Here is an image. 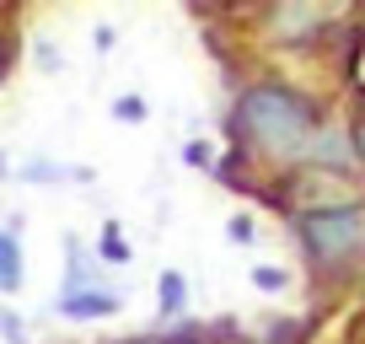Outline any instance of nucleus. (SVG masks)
Here are the masks:
<instances>
[{"label": "nucleus", "mask_w": 365, "mask_h": 344, "mask_svg": "<svg viewBox=\"0 0 365 344\" xmlns=\"http://www.w3.org/2000/svg\"><path fill=\"white\" fill-rule=\"evenodd\" d=\"M252 231H258V226H252V216H231L226 221V237L231 242H252Z\"/></svg>", "instance_id": "obj_12"}, {"label": "nucleus", "mask_w": 365, "mask_h": 344, "mask_svg": "<svg viewBox=\"0 0 365 344\" xmlns=\"http://www.w3.org/2000/svg\"><path fill=\"white\" fill-rule=\"evenodd\" d=\"M349 151H354V156L365 161V108L354 113V124H349Z\"/></svg>", "instance_id": "obj_14"}, {"label": "nucleus", "mask_w": 365, "mask_h": 344, "mask_svg": "<svg viewBox=\"0 0 365 344\" xmlns=\"http://www.w3.org/2000/svg\"><path fill=\"white\" fill-rule=\"evenodd\" d=\"M322 22H328V11H312V6H274L269 11V27L279 44H312Z\"/></svg>", "instance_id": "obj_5"}, {"label": "nucleus", "mask_w": 365, "mask_h": 344, "mask_svg": "<svg viewBox=\"0 0 365 344\" xmlns=\"http://www.w3.org/2000/svg\"><path fill=\"white\" fill-rule=\"evenodd\" d=\"M22 290V242L11 226H0V296Z\"/></svg>", "instance_id": "obj_7"}, {"label": "nucleus", "mask_w": 365, "mask_h": 344, "mask_svg": "<svg viewBox=\"0 0 365 344\" xmlns=\"http://www.w3.org/2000/svg\"><path fill=\"white\" fill-rule=\"evenodd\" d=\"M129 258H135V248H129L124 226H118V221H103V231H97V264H108V269H124Z\"/></svg>", "instance_id": "obj_8"}, {"label": "nucleus", "mask_w": 365, "mask_h": 344, "mask_svg": "<svg viewBox=\"0 0 365 344\" xmlns=\"http://www.w3.org/2000/svg\"><path fill=\"white\" fill-rule=\"evenodd\" d=\"M296 237L322 269H344V264H354V258H365V205L354 199V205H339V210L301 216Z\"/></svg>", "instance_id": "obj_2"}, {"label": "nucleus", "mask_w": 365, "mask_h": 344, "mask_svg": "<svg viewBox=\"0 0 365 344\" xmlns=\"http://www.w3.org/2000/svg\"><path fill=\"white\" fill-rule=\"evenodd\" d=\"M0 65H6V44H0Z\"/></svg>", "instance_id": "obj_16"}, {"label": "nucleus", "mask_w": 365, "mask_h": 344, "mask_svg": "<svg viewBox=\"0 0 365 344\" xmlns=\"http://www.w3.org/2000/svg\"><path fill=\"white\" fill-rule=\"evenodd\" d=\"M0 178H6V151H0Z\"/></svg>", "instance_id": "obj_15"}, {"label": "nucleus", "mask_w": 365, "mask_h": 344, "mask_svg": "<svg viewBox=\"0 0 365 344\" xmlns=\"http://www.w3.org/2000/svg\"><path fill=\"white\" fill-rule=\"evenodd\" d=\"M252 285H258V290H285V285H290V275H285V269L258 264V269H252Z\"/></svg>", "instance_id": "obj_9"}, {"label": "nucleus", "mask_w": 365, "mask_h": 344, "mask_svg": "<svg viewBox=\"0 0 365 344\" xmlns=\"http://www.w3.org/2000/svg\"><path fill=\"white\" fill-rule=\"evenodd\" d=\"M65 290H59V301H54V312L59 318H70V323H103V318H118L124 312V290H113V285H103V280L86 269V253H81V242L76 237H65Z\"/></svg>", "instance_id": "obj_3"}, {"label": "nucleus", "mask_w": 365, "mask_h": 344, "mask_svg": "<svg viewBox=\"0 0 365 344\" xmlns=\"http://www.w3.org/2000/svg\"><path fill=\"white\" fill-rule=\"evenodd\" d=\"M156 312L161 318H182L188 312V280L178 269H161L156 275Z\"/></svg>", "instance_id": "obj_6"}, {"label": "nucleus", "mask_w": 365, "mask_h": 344, "mask_svg": "<svg viewBox=\"0 0 365 344\" xmlns=\"http://www.w3.org/2000/svg\"><path fill=\"white\" fill-rule=\"evenodd\" d=\"M113 113H118V118H129V124H140V118H145V103H140V97H118Z\"/></svg>", "instance_id": "obj_13"}, {"label": "nucleus", "mask_w": 365, "mask_h": 344, "mask_svg": "<svg viewBox=\"0 0 365 344\" xmlns=\"http://www.w3.org/2000/svg\"><path fill=\"white\" fill-rule=\"evenodd\" d=\"M182 161H188V167H210V161H215V151H210L205 140H188V146H182Z\"/></svg>", "instance_id": "obj_10"}, {"label": "nucleus", "mask_w": 365, "mask_h": 344, "mask_svg": "<svg viewBox=\"0 0 365 344\" xmlns=\"http://www.w3.org/2000/svg\"><path fill=\"white\" fill-rule=\"evenodd\" d=\"M285 205L290 216H317V210H339V205H354V194L339 183L333 167H301V172H285Z\"/></svg>", "instance_id": "obj_4"}, {"label": "nucleus", "mask_w": 365, "mask_h": 344, "mask_svg": "<svg viewBox=\"0 0 365 344\" xmlns=\"http://www.w3.org/2000/svg\"><path fill=\"white\" fill-rule=\"evenodd\" d=\"M231 129H237V140H247L263 156H301V151L312 146V135L322 129V113L296 86L263 81V86H247V92L237 97Z\"/></svg>", "instance_id": "obj_1"}, {"label": "nucleus", "mask_w": 365, "mask_h": 344, "mask_svg": "<svg viewBox=\"0 0 365 344\" xmlns=\"http://www.w3.org/2000/svg\"><path fill=\"white\" fill-rule=\"evenodd\" d=\"M0 333H6L11 344H27V328H22V318H16V312H6V307H0Z\"/></svg>", "instance_id": "obj_11"}, {"label": "nucleus", "mask_w": 365, "mask_h": 344, "mask_svg": "<svg viewBox=\"0 0 365 344\" xmlns=\"http://www.w3.org/2000/svg\"><path fill=\"white\" fill-rule=\"evenodd\" d=\"M188 344H205V339H188Z\"/></svg>", "instance_id": "obj_17"}]
</instances>
